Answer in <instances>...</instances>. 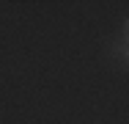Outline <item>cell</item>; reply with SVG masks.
Here are the masks:
<instances>
[{
    "mask_svg": "<svg viewBox=\"0 0 129 124\" xmlns=\"http://www.w3.org/2000/svg\"><path fill=\"white\" fill-rule=\"evenodd\" d=\"M124 28H126V42H129V19H126V25H124Z\"/></svg>",
    "mask_w": 129,
    "mask_h": 124,
    "instance_id": "1",
    "label": "cell"
}]
</instances>
